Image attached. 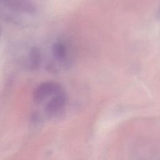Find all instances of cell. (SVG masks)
<instances>
[{"mask_svg":"<svg viewBox=\"0 0 160 160\" xmlns=\"http://www.w3.org/2000/svg\"><path fill=\"white\" fill-rule=\"evenodd\" d=\"M62 87L56 82L48 81L39 85L34 92V99L36 102H41L46 98L61 92Z\"/></svg>","mask_w":160,"mask_h":160,"instance_id":"obj_1","label":"cell"},{"mask_svg":"<svg viewBox=\"0 0 160 160\" xmlns=\"http://www.w3.org/2000/svg\"><path fill=\"white\" fill-rule=\"evenodd\" d=\"M67 98L63 91L51 97L46 106L45 111L50 116H55L61 112L65 108Z\"/></svg>","mask_w":160,"mask_h":160,"instance_id":"obj_2","label":"cell"},{"mask_svg":"<svg viewBox=\"0 0 160 160\" xmlns=\"http://www.w3.org/2000/svg\"><path fill=\"white\" fill-rule=\"evenodd\" d=\"M1 1L8 7L27 12H32L35 11V8L29 0H1Z\"/></svg>","mask_w":160,"mask_h":160,"instance_id":"obj_3","label":"cell"},{"mask_svg":"<svg viewBox=\"0 0 160 160\" xmlns=\"http://www.w3.org/2000/svg\"><path fill=\"white\" fill-rule=\"evenodd\" d=\"M53 57L59 61H62L66 56V46L62 42H55L52 48Z\"/></svg>","mask_w":160,"mask_h":160,"instance_id":"obj_4","label":"cell"},{"mask_svg":"<svg viewBox=\"0 0 160 160\" xmlns=\"http://www.w3.org/2000/svg\"><path fill=\"white\" fill-rule=\"evenodd\" d=\"M29 64L32 69H36L41 63V51L37 47L32 48L29 55Z\"/></svg>","mask_w":160,"mask_h":160,"instance_id":"obj_5","label":"cell"}]
</instances>
